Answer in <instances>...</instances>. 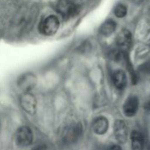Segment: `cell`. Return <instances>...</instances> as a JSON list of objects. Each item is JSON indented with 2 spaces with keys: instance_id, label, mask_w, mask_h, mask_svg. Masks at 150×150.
Here are the masks:
<instances>
[{
  "instance_id": "5b68a950",
  "label": "cell",
  "mask_w": 150,
  "mask_h": 150,
  "mask_svg": "<svg viewBox=\"0 0 150 150\" xmlns=\"http://www.w3.org/2000/svg\"><path fill=\"white\" fill-rule=\"evenodd\" d=\"M139 99L136 96H130L126 100L123 105V112L126 117H132L136 114L139 108Z\"/></svg>"
},
{
  "instance_id": "9c48e42d",
  "label": "cell",
  "mask_w": 150,
  "mask_h": 150,
  "mask_svg": "<svg viewBox=\"0 0 150 150\" xmlns=\"http://www.w3.org/2000/svg\"><path fill=\"white\" fill-rule=\"evenodd\" d=\"M132 40V35L130 31L127 29H123L119 32L116 38L117 45L121 48H127L130 46Z\"/></svg>"
},
{
  "instance_id": "277c9868",
  "label": "cell",
  "mask_w": 150,
  "mask_h": 150,
  "mask_svg": "<svg viewBox=\"0 0 150 150\" xmlns=\"http://www.w3.org/2000/svg\"><path fill=\"white\" fill-rule=\"evenodd\" d=\"M114 131L116 139L120 143L125 144L127 140L128 130L126 123L123 120H118L114 122Z\"/></svg>"
},
{
  "instance_id": "2e32d148",
  "label": "cell",
  "mask_w": 150,
  "mask_h": 150,
  "mask_svg": "<svg viewBox=\"0 0 150 150\" xmlns=\"http://www.w3.org/2000/svg\"><path fill=\"white\" fill-rule=\"evenodd\" d=\"M133 1H134L135 3H141L144 1V0H132Z\"/></svg>"
},
{
  "instance_id": "ba28073f",
  "label": "cell",
  "mask_w": 150,
  "mask_h": 150,
  "mask_svg": "<svg viewBox=\"0 0 150 150\" xmlns=\"http://www.w3.org/2000/svg\"><path fill=\"white\" fill-rule=\"evenodd\" d=\"M109 123L105 117H99L94 120L92 128L94 132L98 135H103L108 131Z\"/></svg>"
},
{
  "instance_id": "4fadbf2b",
  "label": "cell",
  "mask_w": 150,
  "mask_h": 150,
  "mask_svg": "<svg viewBox=\"0 0 150 150\" xmlns=\"http://www.w3.org/2000/svg\"><path fill=\"white\" fill-rule=\"evenodd\" d=\"M36 83L35 77L32 74H27L21 77L19 81V86L24 90H29L35 86Z\"/></svg>"
},
{
  "instance_id": "7c38bea8",
  "label": "cell",
  "mask_w": 150,
  "mask_h": 150,
  "mask_svg": "<svg viewBox=\"0 0 150 150\" xmlns=\"http://www.w3.org/2000/svg\"><path fill=\"white\" fill-rule=\"evenodd\" d=\"M117 23L111 19L105 21L100 27V32L104 36H110L112 35L116 30Z\"/></svg>"
},
{
  "instance_id": "8fae6325",
  "label": "cell",
  "mask_w": 150,
  "mask_h": 150,
  "mask_svg": "<svg viewBox=\"0 0 150 150\" xmlns=\"http://www.w3.org/2000/svg\"><path fill=\"white\" fill-rule=\"evenodd\" d=\"M130 140H131L132 150H144V141L143 135L137 130H134L130 135Z\"/></svg>"
},
{
  "instance_id": "7a4b0ae2",
  "label": "cell",
  "mask_w": 150,
  "mask_h": 150,
  "mask_svg": "<svg viewBox=\"0 0 150 150\" xmlns=\"http://www.w3.org/2000/svg\"><path fill=\"white\" fill-rule=\"evenodd\" d=\"M59 28V21L56 16H49L40 23L39 30L41 34L46 36L54 35Z\"/></svg>"
},
{
  "instance_id": "9a60e30c",
  "label": "cell",
  "mask_w": 150,
  "mask_h": 150,
  "mask_svg": "<svg viewBox=\"0 0 150 150\" xmlns=\"http://www.w3.org/2000/svg\"><path fill=\"white\" fill-rule=\"evenodd\" d=\"M108 150H122V147L119 145L117 144H114V145H111L109 148H108Z\"/></svg>"
},
{
  "instance_id": "6da1fadb",
  "label": "cell",
  "mask_w": 150,
  "mask_h": 150,
  "mask_svg": "<svg viewBox=\"0 0 150 150\" xmlns=\"http://www.w3.org/2000/svg\"><path fill=\"white\" fill-rule=\"evenodd\" d=\"M57 10L64 19H70L79 14V7L68 0H59L57 4Z\"/></svg>"
},
{
  "instance_id": "5bb4252c",
  "label": "cell",
  "mask_w": 150,
  "mask_h": 150,
  "mask_svg": "<svg viewBox=\"0 0 150 150\" xmlns=\"http://www.w3.org/2000/svg\"><path fill=\"white\" fill-rule=\"evenodd\" d=\"M127 13V7L123 4H118L114 8V14L117 18H124Z\"/></svg>"
},
{
  "instance_id": "3957f363",
  "label": "cell",
  "mask_w": 150,
  "mask_h": 150,
  "mask_svg": "<svg viewBox=\"0 0 150 150\" xmlns=\"http://www.w3.org/2000/svg\"><path fill=\"white\" fill-rule=\"evenodd\" d=\"M33 134L29 127L23 126L17 130L16 142L21 146H27L32 143Z\"/></svg>"
},
{
  "instance_id": "52a82bcc",
  "label": "cell",
  "mask_w": 150,
  "mask_h": 150,
  "mask_svg": "<svg viewBox=\"0 0 150 150\" xmlns=\"http://www.w3.org/2000/svg\"><path fill=\"white\" fill-rule=\"evenodd\" d=\"M82 132H83V128L81 123L73 125L64 130V139L69 142H75L76 139L80 137L81 135L82 134Z\"/></svg>"
},
{
  "instance_id": "30bf717a",
  "label": "cell",
  "mask_w": 150,
  "mask_h": 150,
  "mask_svg": "<svg viewBox=\"0 0 150 150\" xmlns=\"http://www.w3.org/2000/svg\"><path fill=\"white\" fill-rule=\"evenodd\" d=\"M112 79L114 86L118 89H123L127 86V76H126L125 73L122 70H118L114 72L112 76Z\"/></svg>"
},
{
  "instance_id": "8992f818",
  "label": "cell",
  "mask_w": 150,
  "mask_h": 150,
  "mask_svg": "<svg viewBox=\"0 0 150 150\" xmlns=\"http://www.w3.org/2000/svg\"><path fill=\"white\" fill-rule=\"evenodd\" d=\"M36 100L35 98L29 93H25L21 98V105L26 112L33 114L36 110Z\"/></svg>"
}]
</instances>
